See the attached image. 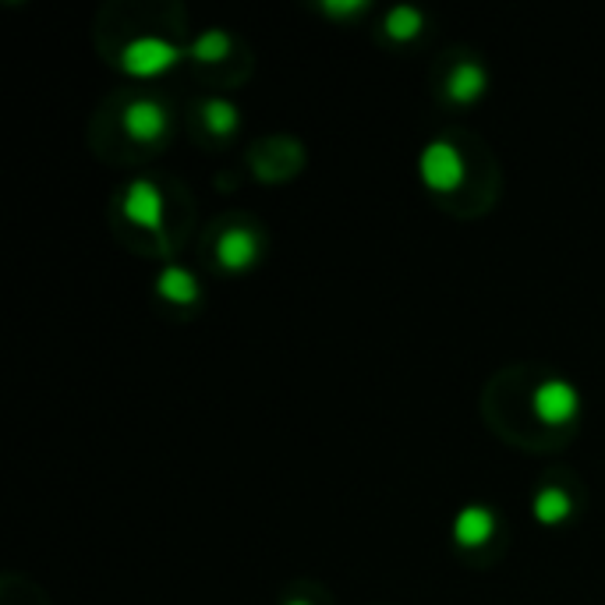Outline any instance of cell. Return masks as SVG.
<instances>
[{"mask_svg": "<svg viewBox=\"0 0 605 605\" xmlns=\"http://www.w3.org/2000/svg\"><path fill=\"white\" fill-rule=\"evenodd\" d=\"M534 411L548 425H559V421H570L577 411V393L567 383H545L534 393Z\"/></svg>", "mask_w": 605, "mask_h": 605, "instance_id": "3957f363", "label": "cell"}, {"mask_svg": "<svg viewBox=\"0 0 605 605\" xmlns=\"http://www.w3.org/2000/svg\"><path fill=\"white\" fill-rule=\"evenodd\" d=\"M124 213H128V220L143 223V227H160V217H163L160 192L149 181H135L128 195H124Z\"/></svg>", "mask_w": 605, "mask_h": 605, "instance_id": "277c9868", "label": "cell"}, {"mask_svg": "<svg viewBox=\"0 0 605 605\" xmlns=\"http://www.w3.org/2000/svg\"><path fill=\"white\" fill-rule=\"evenodd\" d=\"M256 251H259V242L245 227L227 231L220 237V245H217V256H220L223 266H227V270H245V266L256 262Z\"/></svg>", "mask_w": 605, "mask_h": 605, "instance_id": "5b68a950", "label": "cell"}, {"mask_svg": "<svg viewBox=\"0 0 605 605\" xmlns=\"http://www.w3.org/2000/svg\"><path fill=\"white\" fill-rule=\"evenodd\" d=\"M492 528H496V520H492V514L485 510V506H468V510H460L457 524H454V534L460 545H485L492 539Z\"/></svg>", "mask_w": 605, "mask_h": 605, "instance_id": "52a82bcc", "label": "cell"}, {"mask_svg": "<svg viewBox=\"0 0 605 605\" xmlns=\"http://www.w3.org/2000/svg\"><path fill=\"white\" fill-rule=\"evenodd\" d=\"M418 29H421V15L415 8H393L386 15V33L393 39H411L418 36Z\"/></svg>", "mask_w": 605, "mask_h": 605, "instance_id": "8fae6325", "label": "cell"}, {"mask_svg": "<svg viewBox=\"0 0 605 605\" xmlns=\"http://www.w3.org/2000/svg\"><path fill=\"white\" fill-rule=\"evenodd\" d=\"M291 605H308V602H291Z\"/></svg>", "mask_w": 605, "mask_h": 605, "instance_id": "9a60e30c", "label": "cell"}, {"mask_svg": "<svg viewBox=\"0 0 605 605\" xmlns=\"http://www.w3.org/2000/svg\"><path fill=\"white\" fill-rule=\"evenodd\" d=\"M570 514V496L563 489H545L534 496V517L542 520V524H556Z\"/></svg>", "mask_w": 605, "mask_h": 605, "instance_id": "9c48e42d", "label": "cell"}, {"mask_svg": "<svg viewBox=\"0 0 605 605\" xmlns=\"http://www.w3.org/2000/svg\"><path fill=\"white\" fill-rule=\"evenodd\" d=\"M361 0H347V4H336V0H326V11H333V15H350V11H358Z\"/></svg>", "mask_w": 605, "mask_h": 605, "instance_id": "5bb4252c", "label": "cell"}, {"mask_svg": "<svg viewBox=\"0 0 605 605\" xmlns=\"http://www.w3.org/2000/svg\"><path fill=\"white\" fill-rule=\"evenodd\" d=\"M421 177L429 181L435 192H454L464 181V160L449 143H432L421 152Z\"/></svg>", "mask_w": 605, "mask_h": 605, "instance_id": "6da1fadb", "label": "cell"}, {"mask_svg": "<svg viewBox=\"0 0 605 605\" xmlns=\"http://www.w3.org/2000/svg\"><path fill=\"white\" fill-rule=\"evenodd\" d=\"M206 124H209V132L213 135H231L237 128V110L231 103H223V100H213V103H206Z\"/></svg>", "mask_w": 605, "mask_h": 605, "instance_id": "4fadbf2b", "label": "cell"}, {"mask_svg": "<svg viewBox=\"0 0 605 605\" xmlns=\"http://www.w3.org/2000/svg\"><path fill=\"white\" fill-rule=\"evenodd\" d=\"M177 61V50L163 39H135V44L124 50V67L132 75H160L163 67H171Z\"/></svg>", "mask_w": 605, "mask_h": 605, "instance_id": "7a4b0ae2", "label": "cell"}, {"mask_svg": "<svg viewBox=\"0 0 605 605\" xmlns=\"http://www.w3.org/2000/svg\"><path fill=\"white\" fill-rule=\"evenodd\" d=\"M160 294H163V298H171V301H195L199 287H195V280L185 270H163Z\"/></svg>", "mask_w": 605, "mask_h": 605, "instance_id": "30bf717a", "label": "cell"}, {"mask_svg": "<svg viewBox=\"0 0 605 605\" xmlns=\"http://www.w3.org/2000/svg\"><path fill=\"white\" fill-rule=\"evenodd\" d=\"M485 89V72L478 64H460L454 75H449V96L457 103H471L474 96H482Z\"/></svg>", "mask_w": 605, "mask_h": 605, "instance_id": "ba28073f", "label": "cell"}, {"mask_svg": "<svg viewBox=\"0 0 605 605\" xmlns=\"http://www.w3.org/2000/svg\"><path fill=\"white\" fill-rule=\"evenodd\" d=\"M124 128H128V135L138 138V143H149V138L163 135L166 118H163V110L157 103L138 100V103L128 107V114H124Z\"/></svg>", "mask_w": 605, "mask_h": 605, "instance_id": "8992f818", "label": "cell"}, {"mask_svg": "<svg viewBox=\"0 0 605 605\" xmlns=\"http://www.w3.org/2000/svg\"><path fill=\"white\" fill-rule=\"evenodd\" d=\"M227 50H231V39L223 36L220 29H213V33H206V36H199L195 39V47H192V53L199 61H206V64H213V61H223L227 58Z\"/></svg>", "mask_w": 605, "mask_h": 605, "instance_id": "7c38bea8", "label": "cell"}]
</instances>
